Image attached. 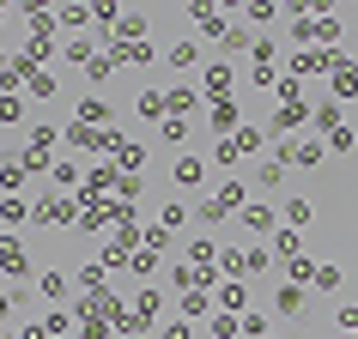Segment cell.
I'll use <instances>...</instances> for the list:
<instances>
[{"label":"cell","mask_w":358,"mask_h":339,"mask_svg":"<svg viewBox=\"0 0 358 339\" xmlns=\"http://www.w3.org/2000/svg\"><path fill=\"white\" fill-rule=\"evenodd\" d=\"M255 146H262V128H237L225 146H219V164H237V158H243V151H255Z\"/></svg>","instance_id":"cell-1"},{"label":"cell","mask_w":358,"mask_h":339,"mask_svg":"<svg viewBox=\"0 0 358 339\" xmlns=\"http://www.w3.org/2000/svg\"><path fill=\"white\" fill-rule=\"evenodd\" d=\"M280 164L316 170V164H322V146H310V140H285V146H280Z\"/></svg>","instance_id":"cell-2"},{"label":"cell","mask_w":358,"mask_h":339,"mask_svg":"<svg viewBox=\"0 0 358 339\" xmlns=\"http://www.w3.org/2000/svg\"><path fill=\"white\" fill-rule=\"evenodd\" d=\"M328 85H334V97L352 103V97H358V67H352V61H334V79H328Z\"/></svg>","instance_id":"cell-3"},{"label":"cell","mask_w":358,"mask_h":339,"mask_svg":"<svg viewBox=\"0 0 358 339\" xmlns=\"http://www.w3.org/2000/svg\"><path fill=\"white\" fill-rule=\"evenodd\" d=\"M310 297H303V285H280V315H303Z\"/></svg>","instance_id":"cell-4"},{"label":"cell","mask_w":358,"mask_h":339,"mask_svg":"<svg viewBox=\"0 0 358 339\" xmlns=\"http://www.w3.org/2000/svg\"><path fill=\"white\" fill-rule=\"evenodd\" d=\"M92 121L110 128V103H103V97H85V103H79V128H92Z\"/></svg>","instance_id":"cell-5"},{"label":"cell","mask_w":358,"mask_h":339,"mask_svg":"<svg viewBox=\"0 0 358 339\" xmlns=\"http://www.w3.org/2000/svg\"><path fill=\"white\" fill-rule=\"evenodd\" d=\"M243 230H255V236H273V212H267V206H249V212H243Z\"/></svg>","instance_id":"cell-6"},{"label":"cell","mask_w":358,"mask_h":339,"mask_svg":"<svg viewBox=\"0 0 358 339\" xmlns=\"http://www.w3.org/2000/svg\"><path fill=\"white\" fill-rule=\"evenodd\" d=\"M273 128H303V103H298V97H285V103H280Z\"/></svg>","instance_id":"cell-7"},{"label":"cell","mask_w":358,"mask_h":339,"mask_svg":"<svg viewBox=\"0 0 358 339\" xmlns=\"http://www.w3.org/2000/svg\"><path fill=\"white\" fill-rule=\"evenodd\" d=\"M225 91H231V67H207V97L225 103Z\"/></svg>","instance_id":"cell-8"},{"label":"cell","mask_w":358,"mask_h":339,"mask_svg":"<svg viewBox=\"0 0 358 339\" xmlns=\"http://www.w3.org/2000/svg\"><path fill=\"white\" fill-rule=\"evenodd\" d=\"M79 285H85L92 297H103V266H97V261H85V266H79Z\"/></svg>","instance_id":"cell-9"},{"label":"cell","mask_w":358,"mask_h":339,"mask_svg":"<svg viewBox=\"0 0 358 339\" xmlns=\"http://www.w3.org/2000/svg\"><path fill=\"white\" fill-rule=\"evenodd\" d=\"M19 115H24V103H19V97H13V91H0V128H13Z\"/></svg>","instance_id":"cell-10"},{"label":"cell","mask_w":358,"mask_h":339,"mask_svg":"<svg viewBox=\"0 0 358 339\" xmlns=\"http://www.w3.org/2000/svg\"><path fill=\"white\" fill-rule=\"evenodd\" d=\"M176 182L194 188V182H201V158H176Z\"/></svg>","instance_id":"cell-11"},{"label":"cell","mask_w":358,"mask_h":339,"mask_svg":"<svg viewBox=\"0 0 358 339\" xmlns=\"http://www.w3.org/2000/svg\"><path fill=\"white\" fill-rule=\"evenodd\" d=\"M0 266H6V273H24V248L19 243H0Z\"/></svg>","instance_id":"cell-12"},{"label":"cell","mask_w":358,"mask_h":339,"mask_svg":"<svg viewBox=\"0 0 358 339\" xmlns=\"http://www.w3.org/2000/svg\"><path fill=\"white\" fill-rule=\"evenodd\" d=\"M43 297H67V273H43Z\"/></svg>","instance_id":"cell-13"},{"label":"cell","mask_w":358,"mask_h":339,"mask_svg":"<svg viewBox=\"0 0 358 339\" xmlns=\"http://www.w3.org/2000/svg\"><path fill=\"white\" fill-rule=\"evenodd\" d=\"M213 128H225V140H231V133H237V110H231V103H219V110H213Z\"/></svg>","instance_id":"cell-14"},{"label":"cell","mask_w":358,"mask_h":339,"mask_svg":"<svg viewBox=\"0 0 358 339\" xmlns=\"http://www.w3.org/2000/svg\"><path fill=\"white\" fill-rule=\"evenodd\" d=\"M310 285H316V291H340V266H316V279H310Z\"/></svg>","instance_id":"cell-15"},{"label":"cell","mask_w":358,"mask_h":339,"mask_svg":"<svg viewBox=\"0 0 358 339\" xmlns=\"http://www.w3.org/2000/svg\"><path fill=\"white\" fill-rule=\"evenodd\" d=\"M182 315H207V291H182Z\"/></svg>","instance_id":"cell-16"},{"label":"cell","mask_w":358,"mask_h":339,"mask_svg":"<svg viewBox=\"0 0 358 339\" xmlns=\"http://www.w3.org/2000/svg\"><path fill=\"white\" fill-rule=\"evenodd\" d=\"M280 176H285V164H262V170H255V182H262V188H280Z\"/></svg>","instance_id":"cell-17"},{"label":"cell","mask_w":358,"mask_h":339,"mask_svg":"<svg viewBox=\"0 0 358 339\" xmlns=\"http://www.w3.org/2000/svg\"><path fill=\"white\" fill-rule=\"evenodd\" d=\"M140 115H146V121H158V115H164V97L146 91V97H140Z\"/></svg>","instance_id":"cell-18"},{"label":"cell","mask_w":358,"mask_h":339,"mask_svg":"<svg viewBox=\"0 0 358 339\" xmlns=\"http://www.w3.org/2000/svg\"><path fill=\"white\" fill-rule=\"evenodd\" d=\"M219 303H225V309H243L249 291H243V285H225V291H219Z\"/></svg>","instance_id":"cell-19"},{"label":"cell","mask_w":358,"mask_h":339,"mask_svg":"<svg viewBox=\"0 0 358 339\" xmlns=\"http://www.w3.org/2000/svg\"><path fill=\"white\" fill-rule=\"evenodd\" d=\"M67 61H85V67H92L97 55H92V43H85V37H73V43H67Z\"/></svg>","instance_id":"cell-20"},{"label":"cell","mask_w":358,"mask_h":339,"mask_svg":"<svg viewBox=\"0 0 358 339\" xmlns=\"http://www.w3.org/2000/svg\"><path fill=\"white\" fill-rule=\"evenodd\" d=\"M170 67H194V43H176L170 49Z\"/></svg>","instance_id":"cell-21"},{"label":"cell","mask_w":358,"mask_h":339,"mask_svg":"<svg viewBox=\"0 0 358 339\" xmlns=\"http://www.w3.org/2000/svg\"><path fill=\"white\" fill-rule=\"evenodd\" d=\"M285 218L292 225H310V200H285Z\"/></svg>","instance_id":"cell-22"},{"label":"cell","mask_w":358,"mask_h":339,"mask_svg":"<svg viewBox=\"0 0 358 339\" xmlns=\"http://www.w3.org/2000/svg\"><path fill=\"white\" fill-rule=\"evenodd\" d=\"M164 103H170V110H176V115H189V110H194V91H170Z\"/></svg>","instance_id":"cell-23"},{"label":"cell","mask_w":358,"mask_h":339,"mask_svg":"<svg viewBox=\"0 0 358 339\" xmlns=\"http://www.w3.org/2000/svg\"><path fill=\"white\" fill-rule=\"evenodd\" d=\"M328 146H334V151H352V146H358V133H352V128H340V133H328Z\"/></svg>","instance_id":"cell-24"},{"label":"cell","mask_w":358,"mask_h":339,"mask_svg":"<svg viewBox=\"0 0 358 339\" xmlns=\"http://www.w3.org/2000/svg\"><path fill=\"white\" fill-rule=\"evenodd\" d=\"M31 97H55V79H49V73H31Z\"/></svg>","instance_id":"cell-25"},{"label":"cell","mask_w":358,"mask_h":339,"mask_svg":"<svg viewBox=\"0 0 358 339\" xmlns=\"http://www.w3.org/2000/svg\"><path fill=\"white\" fill-rule=\"evenodd\" d=\"M189 261H201V266L213 261V243H207V236H194V243H189Z\"/></svg>","instance_id":"cell-26"},{"label":"cell","mask_w":358,"mask_h":339,"mask_svg":"<svg viewBox=\"0 0 358 339\" xmlns=\"http://www.w3.org/2000/svg\"><path fill=\"white\" fill-rule=\"evenodd\" d=\"M213 339H237V321H231V315H219V321H213Z\"/></svg>","instance_id":"cell-27"},{"label":"cell","mask_w":358,"mask_h":339,"mask_svg":"<svg viewBox=\"0 0 358 339\" xmlns=\"http://www.w3.org/2000/svg\"><path fill=\"white\" fill-rule=\"evenodd\" d=\"M164 339H194V327H189V321H170V327H164Z\"/></svg>","instance_id":"cell-28"},{"label":"cell","mask_w":358,"mask_h":339,"mask_svg":"<svg viewBox=\"0 0 358 339\" xmlns=\"http://www.w3.org/2000/svg\"><path fill=\"white\" fill-rule=\"evenodd\" d=\"M6 309H13V297H0V315H6Z\"/></svg>","instance_id":"cell-29"}]
</instances>
